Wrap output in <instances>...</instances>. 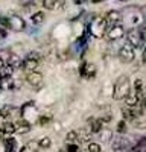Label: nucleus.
Instances as JSON below:
<instances>
[{"label": "nucleus", "mask_w": 146, "mask_h": 152, "mask_svg": "<svg viewBox=\"0 0 146 152\" xmlns=\"http://www.w3.org/2000/svg\"><path fill=\"white\" fill-rule=\"evenodd\" d=\"M119 55H120V59L123 61V62H131L134 59V56H136V52H134V47L126 41L123 46L120 47Z\"/></svg>", "instance_id": "nucleus-4"}, {"label": "nucleus", "mask_w": 146, "mask_h": 152, "mask_svg": "<svg viewBox=\"0 0 146 152\" xmlns=\"http://www.w3.org/2000/svg\"><path fill=\"white\" fill-rule=\"evenodd\" d=\"M142 59H143V62L146 64V49H143V52H142Z\"/></svg>", "instance_id": "nucleus-36"}, {"label": "nucleus", "mask_w": 146, "mask_h": 152, "mask_svg": "<svg viewBox=\"0 0 146 152\" xmlns=\"http://www.w3.org/2000/svg\"><path fill=\"white\" fill-rule=\"evenodd\" d=\"M36 148H38V145H36L35 142H29V143H28V146L23 149V152H35V151H36Z\"/></svg>", "instance_id": "nucleus-26"}, {"label": "nucleus", "mask_w": 146, "mask_h": 152, "mask_svg": "<svg viewBox=\"0 0 146 152\" xmlns=\"http://www.w3.org/2000/svg\"><path fill=\"white\" fill-rule=\"evenodd\" d=\"M3 117V114H2V110H0V119H2Z\"/></svg>", "instance_id": "nucleus-40"}, {"label": "nucleus", "mask_w": 146, "mask_h": 152, "mask_svg": "<svg viewBox=\"0 0 146 152\" xmlns=\"http://www.w3.org/2000/svg\"><path fill=\"white\" fill-rule=\"evenodd\" d=\"M40 59H34V58H24L23 59V64H21V67L24 69V70H28V72H32V70H36V67L40 66Z\"/></svg>", "instance_id": "nucleus-9"}, {"label": "nucleus", "mask_w": 146, "mask_h": 152, "mask_svg": "<svg viewBox=\"0 0 146 152\" xmlns=\"http://www.w3.org/2000/svg\"><path fill=\"white\" fill-rule=\"evenodd\" d=\"M82 152H88V149H87V151H82Z\"/></svg>", "instance_id": "nucleus-42"}, {"label": "nucleus", "mask_w": 146, "mask_h": 152, "mask_svg": "<svg viewBox=\"0 0 146 152\" xmlns=\"http://www.w3.org/2000/svg\"><path fill=\"white\" fill-rule=\"evenodd\" d=\"M12 110H14V108H12V107L6 105V107H3V108H2V114H3V116H8V114H9V113H11Z\"/></svg>", "instance_id": "nucleus-31"}, {"label": "nucleus", "mask_w": 146, "mask_h": 152, "mask_svg": "<svg viewBox=\"0 0 146 152\" xmlns=\"http://www.w3.org/2000/svg\"><path fill=\"white\" fill-rule=\"evenodd\" d=\"M14 123H15V132L23 134V132H28L31 129V125L26 120H18V122H14Z\"/></svg>", "instance_id": "nucleus-12"}, {"label": "nucleus", "mask_w": 146, "mask_h": 152, "mask_svg": "<svg viewBox=\"0 0 146 152\" xmlns=\"http://www.w3.org/2000/svg\"><path fill=\"white\" fill-rule=\"evenodd\" d=\"M142 17H143L145 23H146V8H143V11H142Z\"/></svg>", "instance_id": "nucleus-37"}, {"label": "nucleus", "mask_w": 146, "mask_h": 152, "mask_svg": "<svg viewBox=\"0 0 146 152\" xmlns=\"http://www.w3.org/2000/svg\"><path fill=\"white\" fill-rule=\"evenodd\" d=\"M43 6L49 11H53L56 9V3H55V0H43Z\"/></svg>", "instance_id": "nucleus-24"}, {"label": "nucleus", "mask_w": 146, "mask_h": 152, "mask_svg": "<svg viewBox=\"0 0 146 152\" xmlns=\"http://www.w3.org/2000/svg\"><path fill=\"white\" fill-rule=\"evenodd\" d=\"M123 35H125V29H123V26H122L120 23L110 24V26H107V31H105V34H104V37L107 38V40H111V41L119 40V38H122Z\"/></svg>", "instance_id": "nucleus-2"}, {"label": "nucleus", "mask_w": 146, "mask_h": 152, "mask_svg": "<svg viewBox=\"0 0 146 152\" xmlns=\"http://www.w3.org/2000/svg\"><path fill=\"white\" fill-rule=\"evenodd\" d=\"M131 91V84L128 76H120L114 84V91H113V97L116 100H123L126 97V94Z\"/></svg>", "instance_id": "nucleus-1"}, {"label": "nucleus", "mask_w": 146, "mask_h": 152, "mask_svg": "<svg viewBox=\"0 0 146 152\" xmlns=\"http://www.w3.org/2000/svg\"><path fill=\"white\" fill-rule=\"evenodd\" d=\"M6 64H9V66H12L14 69H17V67H21L23 59L18 55H15V53H11L9 58H8V61H6Z\"/></svg>", "instance_id": "nucleus-11"}, {"label": "nucleus", "mask_w": 146, "mask_h": 152, "mask_svg": "<svg viewBox=\"0 0 146 152\" xmlns=\"http://www.w3.org/2000/svg\"><path fill=\"white\" fill-rule=\"evenodd\" d=\"M32 23L34 24H41L43 21H44V12H41V11H36L35 14H32Z\"/></svg>", "instance_id": "nucleus-19"}, {"label": "nucleus", "mask_w": 146, "mask_h": 152, "mask_svg": "<svg viewBox=\"0 0 146 152\" xmlns=\"http://www.w3.org/2000/svg\"><path fill=\"white\" fill-rule=\"evenodd\" d=\"M125 131H126V123H125V120H120L119 125H117V132L119 134H123Z\"/></svg>", "instance_id": "nucleus-27"}, {"label": "nucleus", "mask_w": 146, "mask_h": 152, "mask_svg": "<svg viewBox=\"0 0 146 152\" xmlns=\"http://www.w3.org/2000/svg\"><path fill=\"white\" fill-rule=\"evenodd\" d=\"M140 35H142V38H143V41L146 43V23L143 24V26H140Z\"/></svg>", "instance_id": "nucleus-30"}, {"label": "nucleus", "mask_w": 146, "mask_h": 152, "mask_svg": "<svg viewBox=\"0 0 146 152\" xmlns=\"http://www.w3.org/2000/svg\"><path fill=\"white\" fill-rule=\"evenodd\" d=\"M67 151H69V152H78V151H79V146L76 145V142L69 143V145H67Z\"/></svg>", "instance_id": "nucleus-28"}, {"label": "nucleus", "mask_w": 146, "mask_h": 152, "mask_svg": "<svg viewBox=\"0 0 146 152\" xmlns=\"http://www.w3.org/2000/svg\"><path fill=\"white\" fill-rule=\"evenodd\" d=\"M66 140L67 143H73V142H78V131H70L66 135Z\"/></svg>", "instance_id": "nucleus-23"}, {"label": "nucleus", "mask_w": 146, "mask_h": 152, "mask_svg": "<svg viewBox=\"0 0 146 152\" xmlns=\"http://www.w3.org/2000/svg\"><path fill=\"white\" fill-rule=\"evenodd\" d=\"M102 123L104 120L102 119H90V129L93 134H97L101 129H102Z\"/></svg>", "instance_id": "nucleus-13"}, {"label": "nucleus", "mask_w": 146, "mask_h": 152, "mask_svg": "<svg viewBox=\"0 0 146 152\" xmlns=\"http://www.w3.org/2000/svg\"><path fill=\"white\" fill-rule=\"evenodd\" d=\"M123 100H125V105H128V107H134V105H137L140 102L139 97L136 96V93H131V91L126 94V97Z\"/></svg>", "instance_id": "nucleus-15"}, {"label": "nucleus", "mask_w": 146, "mask_h": 152, "mask_svg": "<svg viewBox=\"0 0 146 152\" xmlns=\"http://www.w3.org/2000/svg\"><path fill=\"white\" fill-rule=\"evenodd\" d=\"M107 21H105V18H97V20H94L93 21V24H91V31H93V34L94 35H97V37H104V34H105V31H107Z\"/></svg>", "instance_id": "nucleus-6"}, {"label": "nucleus", "mask_w": 146, "mask_h": 152, "mask_svg": "<svg viewBox=\"0 0 146 152\" xmlns=\"http://www.w3.org/2000/svg\"><path fill=\"white\" fill-rule=\"evenodd\" d=\"M55 3H56V9H61L66 5V0H55Z\"/></svg>", "instance_id": "nucleus-32"}, {"label": "nucleus", "mask_w": 146, "mask_h": 152, "mask_svg": "<svg viewBox=\"0 0 146 152\" xmlns=\"http://www.w3.org/2000/svg\"><path fill=\"white\" fill-rule=\"evenodd\" d=\"M8 21H9V29L12 31H17V32H21L24 31V28H26V23H24V20L17 15V14H12L8 17Z\"/></svg>", "instance_id": "nucleus-5"}, {"label": "nucleus", "mask_w": 146, "mask_h": 152, "mask_svg": "<svg viewBox=\"0 0 146 152\" xmlns=\"http://www.w3.org/2000/svg\"><path fill=\"white\" fill-rule=\"evenodd\" d=\"M131 152H142V145H136L131 148Z\"/></svg>", "instance_id": "nucleus-33"}, {"label": "nucleus", "mask_w": 146, "mask_h": 152, "mask_svg": "<svg viewBox=\"0 0 146 152\" xmlns=\"http://www.w3.org/2000/svg\"><path fill=\"white\" fill-rule=\"evenodd\" d=\"M145 152H146V151H145Z\"/></svg>", "instance_id": "nucleus-43"}, {"label": "nucleus", "mask_w": 146, "mask_h": 152, "mask_svg": "<svg viewBox=\"0 0 146 152\" xmlns=\"http://www.w3.org/2000/svg\"><path fill=\"white\" fill-rule=\"evenodd\" d=\"M47 120H50V117H46V116H44V117H40V123H41V125L47 123Z\"/></svg>", "instance_id": "nucleus-35"}, {"label": "nucleus", "mask_w": 146, "mask_h": 152, "mask_svg": "<svg viewBox=\"0 0 146 152\" xmlns=\"http://www.w3.org/2000/svg\"><path fill=\"white\" fill-rule=\"evenodd\" d=\"M2 129L5 131V134L11 135V134H14L15 132V123H5L2 126Z\"/></svg>", "instance_id": "nucleus-21"}, {"label": "nucleus", "mask_w": 146, "mask_h": 152, "mask_svg": "<svg viewBox=\"0 0 146 152\" xmlns=\"http://www.w3.org/2000/svg\"><path fill=\"white\" fill-rule=\"evenodd\" d=\"M99 138H101V142H105V143H108V142H111L113 140V132L110 131V129H101L99 132Z\"/></svg>", "instance_id": "nucleus-17"}, {"label": "nucleus", "mask_w": 146, "mask_h": 152, "mask_svg": "<svg viewBox=\"0 0 146 152\" xmlns=\"http://www.w3.org/2000/svg\"><path fill=\"white\" fill-rule=\"evenodd\" d=\"M15 145H17V142H15L14 137L9 135V137L5 138V149H15V148H17Z\"/></svg>", "instance_id": "nucleus-20"}, {"label": "nucleus", "mask_w": 146, "mask_h": 152, "mask_svg": "<svg viewBox=\"0 0 146 152\" xmlns=\"http://www.w3.org/2000/svg\"><path fill=\"white\" fill-rule=\"evenodd\" d=\"M81 72H82V75L85 76V78H93L94 73H96V67L93 64H84Z\"/></svg>", "instance_id": "nucleus-14"}, {"label": "nucleus", "mask_w": 146, "mask_h": 152, "mask_svg": "<svg viewBox=\"0 0 146 152\" xmlns=\"http://www.w3.org/2000/svg\"><path fill=\"white\" fill-rule=\"evenodd\" d=\"M91 135H93L91 129H79V131H78V140H81V142L90 140Z\"/></svg>", "instance_id": "nucleus-18"}, {"label": "nucleus", "mask_w": 146, "mask_h": 152, "mask_svg": "<svg viewBox=\"0 0 146 152\" xmlns=\"http://www.w3.org/2000/svg\"><path fill=\"white\" fill-rule=\"evenodd\" d=\"M75 2H76V3H81V2H82V0H75Z\"/></svg>", "instance_id": "nucleus-41"}, {"label": "nucleus", "mask_w": 146, "mask_h": 152, "mask_svg": "<svg viewBox=\"0 0 146 152\" xmlns=\"http://www.w3.org/2000/svg\"><path fill=\"white\" fill-rule=\"evenodd\" d=\"M104 18H105V21H107L108 26H110V24L120 23V20H122V12H119V11H110V12H107V15H105Z\"/></svg>", "instance_id": "nucleus-8"}, {"label": "nucleus", "mask_w": 146, "mask_h": 152, "mask_svg": "<svg viewBox=\"0 0 146 152\" xmlns=\"http://www.w3.org/2000/svg\"><path fill=\"white\" fill-rule=\"evenodd\" d=\"M113 151L114 152H128V149H125V148H113Z\"/></svg>", "instance_id": "nucleus-34"}, {"label": "nucleus", "mask_w": 146, "mask_h": 152, "mask_svg": "<svg viewBox=\"0 0 146 152\" xmlns=\"http://www.w3.org/2000/svg\"><path fill=\"white\" fill-rule=\"evenodd\" d=\"M26 56H28V58H34V59H40V61H41V55H40L38 52H29Z\"/></svg>", "instance_id": "nucleus-29"}, {"label": "nucleus", "mask_w": 146, "mask_h": 152, "mask_svg": "<svg viewBox=\"0 0 146 152\" xmlns=\"http://www.w3.org/2000/svg\"><path fill=\"white\" fill-rule=\"evenodd\" d=\"M126 41H128L134 49H140V47L143 46V43H145L139 29H131V31H128V34H126Z\"/></svg>", "instance_id": "nucleus-3"}, {"label": "nucleus", "mask_w": 146, "mask_h": 152, "mask_svg": "<svg viewBox=\"0 0 146 152\" xmlns=\"http://www.w3.org/2000/svg\"><path fill=\"white\" fill-rule=\"evenodd\" d=\"M134 93H136V96L139 97V100H142L143 96L146 94V93H145V87H143V81H142V79H136V81H134Z\"/></svg>", "instance_id": "nucleus-10"}, {"label": "nucleus", "mask_w": 146, "mask_h": 152, "mask_svg": "<svg viewBox=\"0 0 146 152\" xmlns=\"http://www.w3.org/2000/svg\"><path fill=\"white\" fill-rule=\"evenodd\" d=\"M12 72H14V67L9 66V64H3L2 69H0V79L2 78H11Z\"/></svg>", "instance_id": "nucleus-16"}, {"label": "nucleus", "mask_w": 146, "mask_h": 152, "mask_svg": "<svg viewBox=\"0 0 146 152\" xmlns=\"http://www.w3.org/2000/svg\"><path fill=\"white\" fill-rule=\"evenodd\" d=\"M3 64H6V62H5L3 59H0V69H2V66H3Z\"/></svg>", "instance_id": "nucleus-38"}, {"label": "nucleus", "mask_w": 146, "mask_h": 152, "mask_svg": "<svg viewBox=\"0 0 146 152\" xmlns=\"http://www.w3.org/2000/svg\"><path fill=\"white\" fill-rule=\"evenodd\" d=\"M38 146H40V148H43V149H49V148L52 146V140H50L49 137H43L41 140L38 142Z\"/></svg>", "instance_id": "nucleus-22"}, {"label": "nucleus", "mask_w": 146, "mask_h": 152, "mask_svg": "<svg viewBox=\"0 0 146 152\" xmlns=\"http://www.w3.org/2000/svg\"><path fill=\"white\" fill-rule=\"evenodd\" d=\"M5 152H15V149H6Z\"/></svg>", "instance_id": "nucleus-39"}, {"label": "nucleus", "mask_w": 146, "mask_h": 152, "mask_svg": "<svg viewBox=\"0 0 146 152\" xmlns=\"http://www.w3.org/2000/svg\"><path fill=\"white\" fill-rule=\"evenodd\" d=\"M43 73L41 72H38V70H32V72H29L28 73V76H26V81L32 85V87H40L41 84H43Z\"/></svg>", "instance_id": "nucleus-7"}, {"label": "nucleus", "mask_w": 146, "mask_h": 152, "mask_svg": "<svg viewBox=\"0 0 146 152\" xmlns=\"http://www.w3.org/2000/svg\"><path fill=\"white\" fill-rule=\"evenodd\" d=\"M87 149H88V152H101V151H102L99 143H88Z\"/></svg>", "instance_id": "nucleus-25"}]
</instances>
